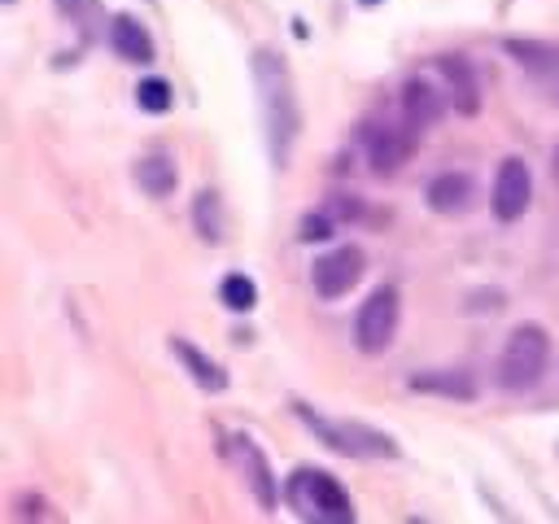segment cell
<instances>
[{"mask_svg":"<svg viewBox=\"0 0 559 524\" xmlns=\"http://www.w3.org/2000/svg\"><path fill=\"white\" fill-rule=\"evenodd\" d=\"M192 218H197V231H201L205 240H218V236H223V214H218V196H214L210 188H201V192H197V201H192Z\"/></svg>","mask_w":559,"mask_h":524,"instance_id":"d6986e66","label":"cell"},{"mask_svg":"<svg viewBox=\"0 0 559 524\" xmlns=\"http://www.w3.org/2000/svg\"><path fill=\"white\" fill-rule=\"evenodd\" d=\"M489 205H493V214H498L502 223H515V218L533 205V175H528V166H524L520 157H502V166H498V175H493V196H489Z\"/></svg>","mask_w":559,"mask_h":524,"instance_id":"52a82bcc","label":"cell"},{"mask_svg":"<svg viewBox=\"0 0 559 524\" xmlns=\"http://www.w3.org/2000/svg\"><path fill=\"white\" fill-rule=\"evenodd\" d=\"M411 389L415 393H441V397H476V384L467 371H428V376H411Z\"/></svg>","mask_w":559,"mask_h":524,"instance_id":"2e32d148","label":"cell"},{"mask_svg":"<svg viewBox=\"0 0 559 524\" xmlns=\"http://www.w3.org/2000/svg\"><path fill=\"white\" fill-rule=\"evenodd\" d=\"M284 502L314 524H354V502L341 489V480L323 467H297L284 485Z\"/></svg>","mask_w":559,"mask_h":524,"instance_id":"7a4b0ae2","label":"cell"},{"mask_svg":"<svg viewBox=\"0 0 559 524\" xmlns=\"http://www.w3.org/2000/svg\"><path fill=\"white\" fill-rule=\"evenodd\" d=\"M332 236V218L328 214H306L301 218V240H328Z\"/></svg>","mask_w":559,"mask_h":524,"instance_id":"44dd1931","label":"cell"},{"mask_svg":"<svg viewBox=\"0 0 559 524\" xmlns=\"http://www.w3.org/2000/svg\"><path fill=\"white\" fill-rule=\"evenodd\" d=\"M297 415H301L306 428H310L323 445H332L336 454H349V458H393V454H397L393 437H389V432H376V428H367V424L328 419V415H314V410L301 406V402H297Z\"/></svg>","mask_w":559,"mask_h":524,"instance_id":"277c9868","label":"cell"},{"mask_svg":"<svg viewBox=\"0 0 559 524\" xmlns=\"http://www.w3.org/2000/svg\"><path fill=\"white\" fill-rule=\"evenodd\" d=\"M437 70H441V79H445V87H450L454 109H459V114H476V109H480V83H476V74H472V61L459 57V52H445V57H437Z\"/></svg>","mask_w":559,"mask_h":524,"instance_id":"30bf717a","label":"cell"},{"mask_svg":"<svg viewBox=\"0 0 559 524\" xmlns=\"http://www.w3.org/2000/svg\"><path fill=\"white\" fill-rule=\"evenodd\" d=\"M555 179H559V144H555Z\"/></svg>","mask_w":559,"mask_h":524,"instance_id":"cb8c5ba5","label":"cell"},{"mask_svg":"<svg viewBox=\"0 0 559 524\" xmlns=\"http://www.w3.org/2000/svg\"><path fill=\"white\" fill-rule=\"evenodd\" d=\"M57 9H61L66 17H83V13L96 9V0H57Z\"/></svg>","mask_w":559,"mask_h":524,"instance_id":"7402d4cb","label":"cell"},{"mask_svg":"<svg viewBox=\"0 0 559 524\" xmlns=\"http://www.w3.org/2000/svg\"><path fill=\"white\" fill-rule=\"evenodd\" d=\"M397 314H402V301H397V288L393 284H380L354 314V345L362 354H384L393 345V332H397Z\"/></svg>","mask_w":559,"mask_h":524,"instance_id":"5b68a950","label":"cell"},{"mask_svg":"<svg viewBox=\"0 0 559 524\" xmlns=\"http://www.w3.org/2000/svg\"><path fill=\"white\" fill-rule=\"evenodd\" d=\"M109 48L122 57V61H153V35L144 31V22L140 17H131V13H114L109 17Z\"/></svg>","mask_w":559,"mask_h":524,"instance_id":"8fae6325","label":"cell"},{"mask_svg":"<svg viewBox=\"0 0 559 524\" xmlns=\"http://www.w3.org/2000/svg\"><path fill=\"white\" fill-rule=\"evenodd\" d=\"M170 354L188 367V376L201 384V389H210V393H218V389H227V376H223V367L214 362V358H205L192 341H183V336H170Z\"/></svg>","mask_w":559,"mask_h":524,"instance_id":"5bb4252c","label":"cell"},{"mask_svg":"<svg viewBox=\"0 0 559 524\" xmlns=\"http://www.w3.org/2000/svg\"><path fill=\"white\" fill-rule=\"evenodd\" d=\"M362 262H367V258H362L358 245H341V249L314 258V266H310V284H314V293H319L323 301L345 297V293L362 279Z\"/></svg>","mask_w":559,"mask_h":524,"instance_id":"8992f818","label":"cell"},{"mask_svg":"<svg viewBox=\"0 0 559 524\" xmlns=\"http://www.w3.org/2000/svg\"><path fill=\"white\" fill-rule=\"evenodd\" d=\"M550 362V336L542 323H520L507 345H502V358H498V384L511 389V393H524L542 380Z\"/></svg>","mask_w":559,"mask_h":524,"instance_id":"3957f363","label":"cell"},{"mask_svg":"<svg viewBox=\"0 0 559 524\" xmlns=\"http://www.w3.org/2000/svg\"><path fill=\"white\" fill-rule=\"evenodd\" d=\"M358 4H367V9H376V4H384V0H358Z\"/></svg>","mask_w":559,"mask_h":524,"instance_id":"603a6c76","label":"cell"},{"mask_svg":"<svg viewBox=\"0 0 559 524\" xmlns=\"http://www.w3.org/2000/svg\"><path fill=\"white\" fill-rule=\"evenodd\" d=\"M441 109H445L441 92H432L424 79H411V83L402 87V114H406V122H411L415 131L432 127V122L441 118Z\"/></svg>","mask_w":559,"mask_h":524,"instance_id":"4fadbf2b","label":"cell"},{"mask_svg":"<svg viewBox=\"0 0 559 524\" xmlns=\"http://www.w3.org/2000/svg\"><path fill=\"white\" fill-rule=\"evenodd\" d=\"M135 183H140V192H148V196H170L175 183H179V170H175L170 157L153 153V157H140V162H135Z\"/></svg>","mask_w":559,"mask_h":524,"instance_id":"9a60e30c","label":"cell"},{"mask_svg":"<svg viewBox=\"0 0 559 524\" xmlns=\"http://www.w3.org/2000/svg\"><path fill=\"white\" fill-rule=\"evenodd\" d=\"M362 140H367V157H371V170H376V175H397L402 162L411 157V140H406L397 127H376V122H367V127H362Z\"/></svg>","mask_w":559,"mask_h":524,"instance_id":"9c48e42d","label":"cell"},{"mask_svg":"<svg viewBox=\"0 0 559 524\" xmlns=\"http://www.w3.org/2000/svg\"><path fill=\"white\" fill-rule=\"evenodd\" d=\"M218 301H223L227 310H253V306H258V284L236 271V275H227V279L218 284Z\"/></svg>","mask_w":559,"mask_h":524,"instance_id":"ac0fdd59","label":"cell"},{"mask_svg":"<svg viewBox=\"0 0 559 524\" xmlns=\"http://www.w3.org/2000/svg\"><path fill=\"white\" fill-rule=\"evenodd\" d=\"M253 74H258V87H262V109H266V135H271V157L275 166L288 162V148L297 140V96H293V83H288V70L284 61H275L271 52H258L253 57Z\"/></svg>","mask_w":559,"mask_h":524,"instance_id":"6da1fadb","label":"cell"},{"mask_svg":"<svg viewBox=\"0 0 559 524\" xmlns=\"http://www.w3.org/2000/svg\"><path fill=\"white\" fill-rule=\"evenodd\" d=\"M231 441H236L231 450H236V463H240V472H245V480H249L258 507H262V511H275V507H280V485H275V476H271L266 454L253 445V437H231Z\"/></svg>","mask_w":559,"mask_h":524,"instance_id":"ba28073f","label":"cell"},{"mask_svg":"<svg viewBox=\"0 0 559 524\" xmlns=\"http://www.w3.org/2000/svg\"><path fill=\"white\" fill-rule=\"evenodd\" d=\"M135 105H140L144 114H166V109L175 105V92H170L166 79H140V87H135Z\"/></svg>","mask_w":559,"mask_h":524,"instance_id":"ffe728a7","label":"cell"},{"mask_svg":"<svg viewBox=\"0 0 559 524\" xmlns=\"http://www.w3.org/2000/svg\"><path fill=\"white\" fill-rule=\"evenodd\" d=\"M507 52H515V61L524 70H533L537 79H546L550 70H559V48L555 44H537V39H507Z\"/></svg>","mask_w":559,"mask_h":524,"instance_id":"e0dca14e","label":"cell"},{"mask_svg":"<svg viewBox=\"0 0 559 524\" xmlns=\"http://www.w3.org/2000/svg\"><path fill=\"white\" fill-rule=\"evenodd\" d=\"M424 201H428V210H437V214H463V210L472 205V179L459 175V170H441L437 179H428Z\"/></svg>","mask_w":559,"mask_h":524,"instance_id":"7c38bea8","label":"cell"}]
</instances>
